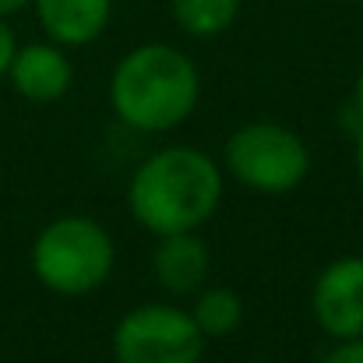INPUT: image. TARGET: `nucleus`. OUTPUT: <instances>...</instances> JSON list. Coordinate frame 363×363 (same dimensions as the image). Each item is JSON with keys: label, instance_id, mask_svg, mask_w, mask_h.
I'll use <instances>...</instances> for the list:
<instances>
[{"label": "nucleus", "instance_id": "f257e3e1", "mask_svg": "<svg viewBox=\"0 0 363 363\" xmlns=\"http://www.w3.org/2000/svg\"><path fill=\"white\" fill-rule=\"evenodd\" d=\"M223 166L194 145H166L138 162L127 184V212L152 237L194 233L223 205Z\"/></svg>", "mask_w": 363, "mask_h": 363}, {"label": "nucleus", "instance_id": "f03ea898", "mask_svg": "<svg viewBox=\"0 0 363 363\" xmlns=\"http://www.w3.org/2000/svg\"><path fill=\"white\" fill-rule=\"evenodd\" d=\"M198 64L166 43H145L123 53L110 74V106L117 121L141 134L173 130L198 110Z\"/></svg>", "mask_w": 363, "mask_h": 363}, {"label": "nucleus", "instance_id": "7ed1b4c3", "mask_svg": "<svg viewBox=\"0 0 363 363\" xmlns=\"http://www.w3.org/2000/svg\"><path fill=\"white\" fill-rule=\"evenodd\" d=\"M117 243L89 216H60L32 243V272L57 296H89L113 275Z\"/></svg>", "mask_w": 363, "mask_h": 363}, {"label": "nucleus", "instance_id": "20e7f679", "mask_svg": "<svg viewBox=\"0 0 363 363\" xmlns=\"http://www.w3.org/2000/svg\"><path fill=\"white\" fill-rule=\"evenodd\" d=\"M226 173L254 194L282 198L303 187L311 173V148L307 141L275 121L240 123L223 145Z\"/></svg>", "mask_w": 363, "mask_h": 363}, {"label": "nucleus", "instance_id": "39448f33", "mask_svg": "<svg viewBox=\"0 0 363 363\" xmlns=\"http://www.w3.org/2000/svg\"><path fill=\"white\" fill-rule=\"evenodd\" d=\"M205 335L177 303H138L113 325L117 363H201Z\"/></svg>", "mask_w": 363, "mask_h": 363}, {"label": "nucleus", "instance_id": "423d86ee", "mask_svg": "<svg viewBox=\"0 0 363 363\" xmlns=\"http://www.w3.org/2000/svg\"><path fill=\"white\" fill-rule=\"evenodd\" d=\"M311 314L318 328L335 339H363V254L328 261L311 289Z\"/></svg>", "mask_w": 363, "mask_h": 363}, {"label": "nucleus", "instance_id": "0eeeda50", "mask_svg": "<svg viewBox=\"0 0 363 363\" xmlns=\"http://www.w3.org/2000/svg\"><path fill=\"white\" fill-rule=\"evenodd\" d=\"M7 78L14 85V92L28 103H57L71 92L74 82V67L64 53V46L50 43H28L14 50V60L7 67Z\"/></svg>", "mask_w": 363, "mask_h": 363}, {"label": "nucleus", "instance_id": "6e6552de", "mask_svg": "<svg viewBox=\"0 0 363 363\" xmlns=\"http://www.w3.org/2000/svg\"><path fill=\"white\" fill-rule=\"evenodd\" d=\"M212 272V250L201 233H169L155 237L152 247V279L169 296H194Z\"/></svg>", "mask_w": 363, "mask_h": 363}, {"label": "nucleus", "instance_id": "1a4fd4ad", "mask_svg": "<svg viewBox=\"0 0 363 363\" xmlns=\"http://www.w3.org/2000/svg\"><path fill=\"white\" fill-rule=\"evenodd\" d=\"M43 32L57 46H89L96 43L113 14V0H32Z\"/></svg>", "mask_w": 363, "mask_h": 363}, {"label": "nucleus", "instance_id": "9d476101", "mask_svg": "<svg viewBox=\"0 0 363 363\" xmlns=\"http://www.w3.org/2000/svg\"><path fill=\"white\" fill-rule=\"evenodd\" d=\"M187 311L205 339H230L243 325V300L233 286H201Z\"/></svg>", "mask_w": 363, "mask_h": 363}, {"label": "nucleus", "instance_id": "9b49d317", "mask_svg": "<svg viewBox=\"0 0 363 363\" xmlns=\"http://www.w3.org/2000/svg\"><path fill=\"white\" fill-rule=\"evenodd\" d=\"M240 14V0H173V21L191 39L223 35Z\"/></svg>", "mask_w": 363, "mask_h": 363}, {"label": "nucleus", "instance_id": "f8f14e48", "mask_svg": "<svg viewBox=\"0 0 363 363\" xmlns=\"http://www.w3.org/2000/svg\"><path fill=\"white\" fill-rule=\"evenodd\" d=\"M321 363H363V339H346L335 342V350L325 357Z\"/></svg>", "mask_w": 363, "mask_h": 363}, {"label": "nucleus", "instance_id": "ddd939ff", "mask_svg": "<svg viewBox=\"0 0 363 363\" xmlns=\"http://www.w3.org/2000/svg\"><path fill=\"white\" fill-rule=\"evenodd\" d=\"M14 50H18L14 32H11V25L0 18V78H7V67H11V60H14Z\"/></svg>", "mask_w": 363, "mask_h": 363}, {"label": "nucleus", "instance_id": "4468645a", "mask_svg": "<svg viewBox=\"0 0 363 363\" xmlns=\"http://www.w3.org/2000/svg\"><path fill=\"white\" fill-rule=\"evenodd\" d=\"M353 110H357V117L363 121V67H360V74H357V82H353Z\"/></svg>", "mask_w": 363, "mask_h": 363}, {"label": "nucleus", "instance_id": "2eb2a0df", "mask_svg": "<svg viewBox=\"0 0 363 363\" xmlns=\"http://www.w3.org/2000/svg\"><path fill=\"white\" fill-rule=\"evenodd\" d=\"M28 0H0V18H7V14H14V11H21Z\"/></svg>", "mask_w": 363, "mask_h": 363}, {"label": "nucleus", "instance_id": "dca6fc26", "mask_svg": "<svg viewBox=\"0 0 363 363\" xmlns=\"http://www.w3.org/2000/svg\"><path fill=\"white\" fill-rule=\"evenodd\" d=\"M357 177H360V184H363V130L357 134Z\"/></svg>", "mask_w": 363, "mask_h": 363}, {"label": "nucleus", "instance_id": "f3484780", "mask_svg": "<svg viewBox=\"0 0 363 363\" xmlns=\"http://www.w3.org/2000/svg\"><path fill=\"white\" fill-rule=\"evenodd\" d=\"M346 4H363V0H346Z\"/></svg>", "mask_w": 363, "mask_h": 363}]
</instances>
